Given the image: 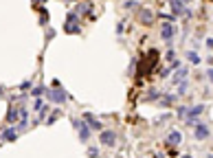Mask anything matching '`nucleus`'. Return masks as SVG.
<instances>
[{
    "instance_id": "7ed1b4c3",
    "label": "nucleus",
    "mask_w": 213,
    "mask_h": 158,
    "mask_svg": "<svg viewBox=\"0 0 213 158\" xmlns=\"http://www.w3.org/2000/svg\"><path fill=\"white\" fill-rule=\"evenodd\" d=\"M15 138H18V129H15V127H9V129L2 132V136H0V143H11V141H15Z\"/></svg>"
},
{
    "instance_id": "20e7f679",
    "label": "nucleus",
    "mask_w": 213,
    "mask_h": 158,
    "mask_svg": "<svg viewBox=\"0 0 213 158\" xmlns=\"http://www.w3.org/2000/svg\"><path fill=\"white\" fill-rule=\"evenodd\" d=\"M114 141H116V136H114V132H110V129H106V132H101V143H103V145H108V147H112V145H114Z\"/></svg>"
},
{
    "instance_id": "9b49d317",
    "label": "nucleus",
    "mask_w": 213,
    "mask_h": 158,
    "mask_svg": "<svg viewBox=\"0 0 213 158\" xmlns=\"http://www.w3.org/2000/svg\"><path fill=\"white\" fill-rule=\"evenodd\" d=\"M84 121H86L90 127H94V129H101V123H99V121H94L92 114H84Z\"/></svg>"
},
{
    "instance_id": "9d476101",
    "label": "nucleus",
    "mask_w": 213,
    "mask_h": 158,
    "mask_svg": "<svg viewBox=\"0 0 213 158\" xmlns=\"http://www.w3.org/2000/svg\"><path fill=\"white\" fill-rule=\"evenodd\" d=\"M20 119V112L15 110V108H9V112H7V123H15Z\"/></svg>"
},
{
    "instance_id": "393cba45",
    "label": "nucleus",
    "mask_w": 213,
    "mask_h": 158,
    "mask_svg": "<svg viewBox=\"0 0 213 158\" xmlns=\"http://www.w3.org/2000/svg\"><path fill=\"white\" fill-rule=\"evenodd\" d=\"M206 46H209V48H213V37H209V40H206Z\"/></svg>"
},
{
    "instance_id": "6ab92c4d",
    "label": "nucleus",
    "mask_w": 213,
    "mask_h": 158,
    "mask_svg": "<svg viewBox=\"0 0 213 158\" xmlns=\"http://www.w3.org/2000/svg\"><path fill=\"white\" fill-rule=\"evenodd\" d=\"M185 90H187V81H180V86H178V92H180V94H182V92H185Z\"/></svg>"
},
{
    "instance_id": "f03ea898",
    "label": "nucleus",
    "mask_w": 213,
    "mask_h": 158,
    "mask_svg": "<svg viewBox=\"0 0 213 158\" xmlns=\"http://www.w3.org/2000/svg\"><path fill=\"white\" fill-rule=\"evenodd\" d=\"M46 94H49V99H51L53 103H64V101H66V92L59 90V88H53V90H49Z\"/></svg>"
},
{
    "instance_id": "4468645a",
    "label": "nucleus",
    "mask_w": 213,
    "mask_h": 158,
    "mask_svg": "<svg viewBox=\"0 0 213 158\" xmlns=\"http://www.w3.org/2000/svg\"><path fill=\"white\" fill-rule=\"evenodd\" d=\"M46 20H49V13H46V9H40V22L46 24Z\"/></svg>"
},
{
    "instance_id": "b1692460",
    "label": "nucleus",
    "mask_w": 213,
    "mask_h": 158,
    "mask_svg": "<svg viewBox=\"0 0 213 158\" xmlns=\"http://www.w3.org/2000/svg\"><path fill=\"white\" fill-rule=\"evenodd\" d=\"M206 77L211 79V81H213V68H209V70H206Z\"/></svg>"
},
{
    "instance_id": "2eb2a0df",
    "label": "nucleus",
    "mask_w": 213,
    "mask_h": 158,
    "mask_svg": "<svg viewBox=\"0 0 213 158\" xmlns=\"http://www.w3.org/2000/svg\"><path fill=\"white\" fill-rule=\"evenodd\" d=\"M185 75H187V68H180V70H178V72L174 75V79H176V84H178V79H182Z\"/></svg>"
},
{
    "instance_id": "a878e982",
    "label": "nucleus",
    "mask_w": 213,
    "mask_h": 158,
    "mask_svg": "<svg viewBox=\"0 0 213 158\" xmlns=\"http://www.w3.org/2000/svg\"><path fill=\"white\" fill-rule=\"evenodd\" d=\"M187 2H189V0H187Z\"/></svg>"
},
{
    "instance_id": "dca6fc26",
    "label": "nucleus",
    "mask_w": 213,
    "mask_h": 158,
    "mask_svg": "<svg viewBox=\"0 0 213 158\" xmlns=\"http://www.w3.org/2000/svg\"><path fill=\"white\" fill-rule=\"evenodd\" d=\"M42 92H44V86H35V88H33V94H35V97H40Z\"/></svg>"
},
{
    "instance_id": "f257e3e1",
    "label": "nucleus",
    "mask_w": 213,
    "mask_h": 158,
    "mask_svg": "<svg viewBox=\"0 0 213 158\" xmlns=\"http://www.w3.org/2000/svg\"><path fill=\"white\" fill-rule=\"evenodd\" d=\"M73 127H77V129H79V138H81V141H88V134H90V127H88L86 123H81L79 119H73Z\"/></svg>"
},
{
    "instance_id": "6e6552de",
    "label": "nucleus",
    "mask_w": 213,
    "mask_h": 158,
    "mask_svg": "<svg viewBox=\"0 0 213 158\" xmlns=\"http://www.w3.org/2000/svg\"><path fill=\"white\" fill-rule=\"evenodd\" d=\"M172 2V9H174V15H180V13H185L187 9H185V5L180 2V0H169Z\"/></svg>"
},
{
    "instance_id": "0eeeda50",
    "label": "nucleus",
    "mask_w": 213,
    "mask_h": 158,
    "mask_svg": "<svg viewBox=\"0 0 213 158\" xmlns=\"http://www.w3.org/2000/svg\"><path fill=\"white\" fill-rule=\"evenodd\" d=\"M193 136H196L198 141H204V138L209 136V127H206V125H198V127H196V134H193Z\"/></svg>"
},
{
    "instance_id": "412c9836",
    "label": "nucleus",
    "mask_w": 213,
    "mask_h": 158,
    "mask_svg": "<svg viewBox=\"0 0 213 158\" xmlns=\"http://www.w3.org/2000/svg\"><path fill=\"white\" fill-rule=\"evenodd\" d=\"M172 101H174V97H172V94H169V97H165V99H163V105H169Z\"/></svg>"
},
{
    "instance_id": "4be33fe9",
    "label": "nucleus",
    "mask_w": 213,
    "mask_h": 158,
    "mask_svg": "<svg viewBox=\"0 0 213 158\" xmlns=\"http://www.w3.org/2000/svg\"><path fill=\"white\" fill-rule=\"evenodd\" d=\"M22 90H27V88H31V81H22V86H20Z\"/></svg>"
},
{
    "instance_id": "39448f33",
    "label": "nucleus",
    "mask_w": 213,
    "mask_h": 158,
    "mask_svg": "<svg viewBox=\"0 0 213 158\" xmlns=\"http://www.w3.org/2000/svg\"><path fill=\"white\" fill-rule=\"evenodd\" d=\"M138 20L143 22V24H147V26H150V24L154 22V13H152L150 9H143V11H141V15H138Z\"/></svg>"
},
{
    "instance_id": "f3484780",
    "label": "nucleus",
    "mask_w": 213,
    "mask_h": 158,
    "mask_svg": "<svg viewBox=\"0 0 213 158\" xmlns=\"http://www.w3.org/2000/svg\"><path fill=\"white\" fill-rule=\"evenodd\" d=\"M42 108H44V103H42V99L37 97V99H35V110H42Z\"/></svg>"
},
{
    "instance_id": "423d86ee",
    "label": "nucleus",
    "mask_w": 213,
    "mask_h": 158,
    "mask_svg": "<svg viewBox=\"0 0 213 158\" xmlns=\"http://www.w3.org/2000/svg\"><path fill=\"white\" fill-rule=\"evenodd\" d=\"M180 141H182V134H180L178 129H172L169 136H167V143H169V145H178Z\"/></svg>"
},
{
    "instance_id": "a211bd4d",
    "label": "nucleus",
    "mask_w": 213,
    "mask_h": 158,
    "mask_svg": "<svg viewBox=\"0 0 213 158\" xmlns=\"http://www.w3.org/2000/svg\"><path fill=\"white\" fill-rule=\"evenodd\" d=\"M88 156H99V149H97V147H90V149H88Z\"/></svg>"
},
{
    "instance_id": "ddd939ff",
    "label": "nucleus",
    "mask_w": 213,
    "mask_h": 158,
    "mask_svg": "<svg viewBox=\"0 0 213 158\" xmlns=\"http://www.w3.org/2000/svg\"><path fill=\"white\" fill-rule=\"evenodd\" d=\"M187 57H189V62H191V64H200V55H198V53H193V50H189Z\"/></svg>"
},
{
    "instance_id": "1a4fd4ad",
    "label": "nucleus",
    "mask_w": 213,
    "mask_h": 158,
    "mask_svg": "<svg viewBox=\"0 0 213 158\" xmlns=\"http://www.w3.org/2000/svg\"><path fill=\"white\" fill-rule=\"evenodd\" d=\"M160 35H163V40H169V37L174 35V26H172V24H163Z\"/></svg>"
},
{
    "instance_id": "f8f14e48",
    "label": "nucleus",
    "mask_w": 213,
    "mask_h": 158,
    "mask_svg": "<svg viewBox=\"0 0 213 158\" xmlns=\"http://www.w3.org/2000/svg\"><path fill=\"white\" fill-rule=\"evenodd\" d=\"M88 11H92V5H90V2H81V5L77 7V13H88Z\"/></svg>"
},
{
    "instance_id": "aec40b11",
    "label": "nucleus",
    "mask_w": 213,
    "mask_h": 158,
    "mask_svg": "<svg viewBox=\"0 0 213 158\" xmlns=\"http://www.w3.org/2000/svg\"><path fill=\"white\" fill-rule=\"evenodd\" d=\"M158 97V90H152L150 94H147V101H152V99H156Z\"/></svg>"
},
{
    "instance_id": "5701e85b",
    "label": "nucleus",
    "mask_w": 213,
    "mask_h": 158,
    "mask_svg": "<svg viewBox=\"0 0 213 158\" xmlns=\"http://www.w3.org/2000/svg\"><path fill=\"white\" fill-rule=\"evenodd\" d=\"M187 114V108H178V116H185Z\"/></svg>"
}]
</instances>
